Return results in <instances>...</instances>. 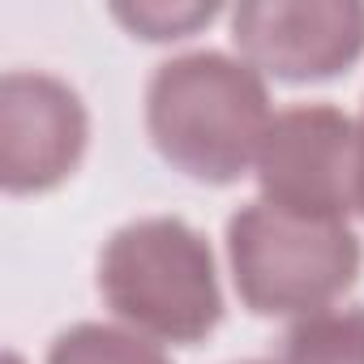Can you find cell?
<instances>
[{"mask_svg": "<svg viewBox=\"0 0 364 364\" xmlns=\"http://www.w3.org/2000/svg\"><path fill=\"white\" fill-rule=\"evenodd\" d=\"M270 90L249 60L202 48L171 56L146 86V133L198 185H236L270 129Z\"/></svg>", "mask_w": 364, "mask_h": 364, "instance_id": "1", "label": "cell"}, {"mask_svg": "<svg viewBox=\"0 0 364 364\" xmlns=\"http://www.w3.org/2000/svg\"><path fill=\"white\" fill-rule=\"evenodd\" d=\"M99 296L137 334L193 347L223 321L210 240L180 215L133 219L99 253Z\"/></svg>", "mask_w": 364, "mask_h": 364, "instance_id": "2", "label": "cell"}, {"mask_svg": "<svg viewBox=\"0 0 364 364\" xmlns=\"http://www.w3.org/2000/svg\"><path fill=\"white\" fill-rule=\"evenodd\" d=\"M228 262L249 313L309 317L360 279L364 249L338 219L291 215L257 198L228 219Z\"/></svg>", "mask_w": 364, "mask_h": 364, "instance_id": "3", "label": "cell"}, {"mask_svg": "<svg viewBox=\"0 0 364 364\" xmlns=\"http://www.w3.org/2000/svg\"><path fill=\"white\" fill-rule=\"evenodd\" d=\"M262 202L309 215L338 219L355 210V120L334 103L283 107L257 150Z\"/></svg>", "mask_w": 364, "mask_h": 364, "instance_id": "4", "label": "cell"}, {"mask_svg": "<svg viewBox=\"0 0 364 364\" xmlns=\"http://www.w3.org/2000/svg\"><path fill=\"white\" fill-rule=\"evenodd\" d=\"M240 60L279 82H330L364 56L360 0H245L232 9Z\"/></svg>", "mask_w": 364, "mask_h": 364, "instance_id": "5", "label": "cell"}, {"mask_svg": "<svg viewBox=\"0 0 364 364\" xmlns=\"http://www.w3.org/2000/svg\"><path fill=\"white\" fill-rule=\"evenodd\" d=\"M90 116L82 95L39 69H9L0 82V180L5 189L48 193L86 154Z\"/></svg>", "mask_w": 364, "mask_h": 364, "instance_id": "6", "label": "cell"}, {"mask_svg": "<svg viewBox=\"0 0 364 364\" xmlns=\"http://www.w3.org/2000/svg\"><path fill=\"white\" fill-rule=\"evenodd\" d=\"M279 364H364V304L300 317L283 334Z\"/></svg>", "mask_w": 364, "mask_h": 364, "instance_id": "7", "label": "cell"}, {"mask_svg": "<svg viewBox=\"0 0 364 364\" xmlns=\"http://www.w3.org/2000/svg\"><path fill=\"white\" fill-rule=\"evenodd\" d=\"M48 364H171L159 343H150L137 330L103 326V321H77L56 334L48 347Z\"/></svg>", "mask_w": 364, "mask_h": 364, "instance_id": "8", "label": "cell"}, {"mask_svg": "<svg viewBox=\"0 0 364 364\" xmlns=\"http://www.w3.org/2000/svg\"><path fill=\"white\" fill-rule=\"evenodd\" d=\"M116 22H124L137 39H150V43H167V39H189L193 31H202L219 5H116L112 9Z\"/></svg>", "mask_w": 364, "mask_h": 364, "instance_id": "9", "label": "cell"}, {"mask_svg": "<svg viewBox=\"0 0 364 364\" xmlns=\"http://www.w3.org/2000/svg\"><path fill=\"white\" fill-rule=\"evenodd\" d=\"M355 210L364 215V112L355 120Z\"/></svg>", "mask_w": 364, "mask_h": 364, "instance_id": "10", "label": "cell"}, {"mask_svg": "<svg viewBox=\"0 0 364 364\" xmlns=\"http://www.w3.org/2000/svg\"><path fill=\"white\" fill-rule=\"evenodd\" d=\"M5 364H22V355H18V351H9V355H5Z\"/></svg>", "mask_w": 364, "mask_h": 364, "instance_id": "11", "label": "cell"}, {"mask_svg": "<svg viewBox=\"0 0 364 364\" xmlns=\"http://www.w3.org/2000/svg\"><path fill=\"white\" fill-rule=\"evenodd\" d=\"M245 364H274V360H245Z\"/></svg>", "mask_w": 364, "mask_h": 364, "instance_id": "12", "label": "cell"}]
</instances>
